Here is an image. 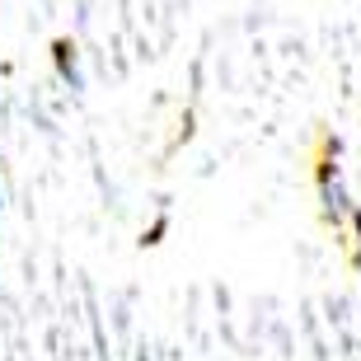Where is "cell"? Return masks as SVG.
Masks as SVG:
<instances>
[{
	"label": "cell",
	"mask_w": 361,
	"mask_h": 361,
	"mask_svg": "<svg viewBox=\"0 0 361 361\" xmlns=\"http://www.w3.org/2000/svg\"><path fill=\"white\" fill-rule=\"evenodd\" d=\"M319 197H324V212L334 216V221L352 216L348 192H343V178H338V164H334V160H324V164H319Z\"/></svg>",
	"instance_id": "1"
},
{
	"label": "cell",
	"mask_w": 361,
	"mask_h": 361,
	"mask_svg": "<svg viewBox=\"0 0 361 361\" xmlns=\"http://www.w3.org/2000/svg\"><path fill=\"white\" fill-rule=\"evenodd\" d=\"M71 47H66V42H61V47H56V66H61V75H66V80L71 85H80V71H75V61H71Z\"/></svg>",
	"instance_id": "2"
}]
</instances>
